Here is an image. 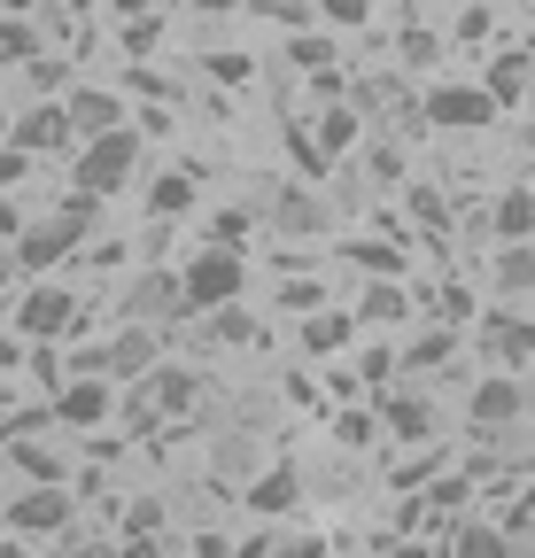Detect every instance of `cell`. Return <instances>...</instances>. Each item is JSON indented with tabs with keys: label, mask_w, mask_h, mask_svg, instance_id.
I'll return each instance as SVG.
<instances>
[{
	"label": "cell",
	"mask_w": 535,
	"mask_h": 558,
	"mask_svg": "<svg viewBox=\"0 0 535 558\" xmlns=\"http://www.w3.org/2000/svg\"><path fill=\"white\" fill-rule=\"evenodd\" d=\"M101 226V202L94 194H62V209L54 218H39V226H24V241H16V264L32 271V279H47L54 264H71L78 256V241Z\"/></svg>",
	"instance_id": "1"
},
{
	"label": "cell",
	"mask_w": 535,
	"mask_h": 558,
	"mask_svg": "<svg viewBox=\"0 0 535 558\" xmlns=\"http://www.w3.org/2000/svg\"><path fill=\"white\" fill-rule=\"evenodd\" d=\"M132 179H141V132H109V140H86L71 156V194H94V202H117Z\"/></svg>",
	"instance_id": "2"
},
{
	"label": "cell",
	"mask_w": 535,
	"mask_h": 558,
	"mask_svg": "<svg viewBox=\"0 0 535 558\" xmlns=\"http://www.w3.org/2000/svg\"><path fill=\"white\" fill-rule=\"evenodd\" d=\"M179 288H186V318H210V311H233L241 288H248V264L233 248H203L186 271H179Z\"/></svg>",
	"instance_id": "3"
},
{
	"label": "cell",
	"mask_w": 535,
	"mask_h": 558,
	"mask_svg": "<svg viewBox=\"0 0 535 558\" xmlns=\"http://www.w3.org/2000/svg\"><path fill=\"white\" fill-rule=\"evenodd\" d=\"M156 365H163V333H156V326H117L78 373H101L109 388H141Z\"/></svg>",
	"instance_id": "4"
},
{
	"label": "cell",
	"mask_w": 535,
	"mask_h": 558,
	"mask_svg": "<svg viewBox=\"0 0 535 558\" xmlns=\"http://www.w3.org/2000/svg\"><path fill=\"white\" fill-rule=\"evenodd\" d=\"M0 520H9L16 543H47V535H71L78 527V497H71V488H16Z\"/></svg>",
	"instance_id": "5"
},
{
	"label": "cell",
	"mask_w": 535,
	"mask_h": 558,
	"mask_svg": "<svg viewBox=\"0 0 535 558\" xmlns=\"http://www.w3.org/2000/svg\"><path fill=\"white\" fill-rule=\"evenodd\" d=\"M71 326H78V295L62 288V279H32L24 303H16V333H24L32 349H54Z\"/></svg>",
	"instance_id": "6"
},
{
	"label": "cell",
	"mask_w": 535,
	"mask_h": 558,
	"mask_svg": "<svg viewBox=\"0 0 535 558\" xmlns=\"http://www.w3.org/2000/svg\"><path fill=\"white\" fill-rule=\"evenodd\" d=\"M489 117H497L489 86H435V94H420V124H435V132H482Z\"/></svg>",
	"instance_id": "7"
},
{
	"label": "cell",
	"mask_w": 535,
	"mask_h": 558,
	"mask_svg": "<svg viewBox=\"0 0 535 558\" xmlns=\"http://www.w3.org/2000/svg\"><path fill=\"white\" fill-rule=\"evenodd\" d=\"M71 109H62V101H32L24 117H16V132H9V148H24V156H62V148H71Z\"/></svg>",
	"instance_id": "8"
},
{
	"label": "cell",
	"mask_w": 535,
	"mask_h": 558,
	"mask_svg": "<svg viewBox=\"0 0 535 558\" xmlns=\"http://www.w3.org/2000/svg\"><path fill=\"white\" fill-rule=\"evenodd\" d=\"M156 311L186 318V288H179V271H141V279L124 288V303H117V318H124V326H148Z\"/></svg>",
	"instance_id": "9"
},
{
	"label": "cell",
	"mask_w": 535,
	"mask_h": 558,
	"mask_svg": "<svg viewBox=\"0 0 535 558\" xmlns=\"http://www.w3.org/2000/svg\"><path fill=\"white\" fill-rule=\"evenodd\" d=\"M109 411H117V388L101 373H71L62 396H54V427H101Z\"/></svg>",
	"instance_id": "10"
},
{
	"label": "cell",
	"mask_w": 535,
	"mask_h": 558,
	"mask_svg": "<svg viewBox=\"0 0 535 558\" xmlns=\"http://www.w3.org/2000/svg\"><path fill=\"white\" fill-rule=\"evenodd\" d=\"M62 109H71V132H78V148H86V140H109V132H124V94H109V86H71V94H62Z\"/></svg>",
	"instance_id": "11"
},
{
	"label": "cell",
	"mask_w": 535,
	"mask_h": 558,
	"mask_svg": "<svg viewBox=\"0 0 535 558\" xmlns=\"http://www.w3.org/2000/svg\"><path fill=\"white\" fill-rule=\"evenodd\" d=\"M124 396H132V418H163V411H186L194 396H203V380L179 373V365H156L141 388H124Z\"/></svg>",
	"instance_id": "12"
},
{
	"label": "cell",
	"mask_w": 535,
	"mask_h": 558,
	"mask_svg": "<svg viewBox=\"0 0 535 558\" xmlns=\"http://www.w3.org/2000/svg\"><path fill=\"white\" fill-rule=\"evenodd\" d=\"M241 505H248L256 520H280V512H295V505H303V465H288V458H280V465H264V473L241 488Z\"/></svg>",
	"instance_id": "13"
},
{
	"label": "cell",
	"mask_w": 535,
	"mask_h": 558,
	"mask_svg": "<svg viewBox=\"0 0 535 558\" xmlns=\"http://www.w3.org/2000/svg\"><path fill=\"white\" fill-rule=\"evenodd\" d=\"M482 349H489L497 365H527V357H535V326L512 318V311H489V318H482Z\"/></svg>",
	"instance_id": "14"
},
{
	"label": "cell",
	"mask_w": 535,
	"mask_h": 558,
	"mask_svg": "<svg viewBox=\"0 0 535 558\" xmlns=\"http://www.w3.org/2000/svg\"><path fill=\"white\" fill-rule=\"evenodd\" d=\"M380 418H388V435H396V442H427V435H435V403L412 396V388L380 396Z\"/></svg>",
	"instance_id": "15"
},
{
	"label": "cell",
	"mask_w": 535,
	"mask_h": 558,
	"mask_svg": "<svg viewBox=\"0 0 535 558\" xmlns=\"http://www.w3.org/2000/svg\"><path fill=\"white\" fill-rule=\"evenodd\" d=\"M520 418V380L512 373H489L482 388H474V427L489 435V427H512Z\"/></svg>",
	"instance_id": "16"
},
{
	"label": "cell",
	"mask_w": 535,
	"mask_h": 558,
	"mask_svg": "<svg viewBox=\"0 0 535 558\" xmlns=\"http://www.w3.org/2000/svg\"><path fill=\"white\" fill-rule=\"evenodd\" d=\"M450 558H512V535L497 520H458L450 527Z\"/></svg>",
	"instance_id": "17"
},
{
	"label": "cell",
	"mask_w": 535,
	"mask_h": 558,
	"mask_svg": "<svg viewBox=\"0 0 535 558\" xmlns=\"http://www.w3.org/2000/svg\"><path fill=\"white\" fill-rule=\"evenodd\" d=\"M186 209H194V171H163V179L148 186V218H156V226H179Z\"/></svg>",
	"instance_id": "18"
},
{
	"label": "cell",
	"mask_w": 535,
	"mask_h": 558,
	"mask_svg": "<svg viewBox=\"0 0 535 558\" xmlns=\"http://www.w3.org/2000/svg\"><path fill=\"white\" fill-rule=\"evenodd\" d=\"M404 318H412V295L396 279H373L365 303H357V326H404Z\"/></svg>",
	"instance_id": "19"
},
{
	"label": "cell",
	"mask_w": 535,
	"mask_h": 558,
	"mask_svg": "<svg viewBox=\"0 0 535 558\" xmlns=\"http://www.w3.org/2000/svg\"><path fill=\"white\" fill-rule=\"evenodd\" d=\"M489 288L497 295H527L535 288V248H497L489 256Z\"/></svg>",
	"instance_id": "20"
},
{
	"label": "cell",
	"mask_w": 535,
	"mask_h": 558,
	"mask_svg": "<svg viewBox=\"0 0 535 558\" xmlns=\"http://www.w3.org/2000/svg\"><path fill=\"white\" fill-rule=\"evenodd\" d=\"M357 333V318H342V311H318V318H303V357H333Z\"/></svg>",
	"instance_id": "21"
},
{
	"label": "cell",
	"mask_w": 535,
	"mask_h": 558,
	"mask_svg": "<svg viewBox=\"0 0 535 558\" xmlns=\"http://www.w3.org/2000/svg\"><path fill=\"white\" fill-rule=\"evenodd\" d=\"M9 465H16L32 488H62V473H71V465H62L54 450H39V442H9Z\"/></svg>",
	"instance_id": "22"
},
{
	"label": "cell",
	"mask_w": 535,
	"mask_h": 558,
	"mask_svg": "<svg viewBox=\"0 0 535 558\" xmlns=\"http://www.w3.org/2000/svg\"><path fill=\"white\" fill-rule=\"evenodd\" d=\"M0 62H39V24L32 16H16V9H0Z\"/></svg>",
	"instance_id": "23"
},
{
	"label": "cell",
	"mask_w": 535,
	"mask_h": 558,
	"mask_svg": "<svg viewBox=\"0 0 535 558\" xmlns=\"http://www.w3.org/2000/svg\"><path fill=\"white\" fill-rule=\"evenodd\" d=\"M163 497H141V505H124V527H117V543H156L163 535Z\"/></svg>",
	"instance_id": "24"
},
{
	"label": "cell",
	"mask_w": 535,
	"mask_h": 558,
	"mask_svg": "<svg viewBox=\"0 0 535 558\" xmlns=\"http://www.w3.org/2000/svg\"><path fill=\"white\" fill-rule=\"evenodd\" d=\"M203 326H210V341H218V349H248V341H256V318H248L241 303H233V311H210Z\"/></svg>",
	"instance_id": "25"
},
{
	"label": "cell",
	"mask_w": 535,
	"mask_h": 558,
	"mask_svg": "<svg viewBox=\"0 0 535 558\" xmlns=\"http://www.w3.org/2000/svg\"><path fill=\"white\" fill-rule=\"evenodd\" d=\"M350 264H357V271L396 279V271H404V248H388V241H350Z\"/></svg>",
	"instance_id": "26"
},
{
	"label": "cell",
	"mask_w": 535,
	"mask_h": 558,
	"mask_svg": "<svg viewBox=\"0 0 535 558\" xmlns=\"http://www.w3.org/2000/svg\"><path fill=\"white\" fill-rule=\"evenodd\" d=\"M117 47H124V54H156V47H163V16H124Z\"/></svg>",
	"instance_id": "27"
},
{
	"label": "cell",
	"mask_w": 535,
	"mask_h": 558,
	"mask_svg": "<svg viewBox=\"0 0 535 558\" xmlns=\"http://www.w3.org/2000/svg\"><path fill=\"white\" fill-rule=\"evenodd\" d=\"M350 140H357V109H326V117H318V148H326V156H342Z\"/></svg>",
	"instance_id": "28"
},
{
	"label": "cell",
	"mask_w": 535,
	"mask_h": 558,
	"mask_svg": "<svg viewBox=\"0 0 535 558\" xmlns=\"http://www.w3.org/2000/svg\"><path fill=\"white\" fill-rule=\"evenodd\" d=\"M435 47H442V32H427L420 16H404V39H396V54H404V62L420 70V62H435Z\"/></svg>",
	"instance_id": "29"
},
{
	"label": "cell",
	"mask_w": 535,
	"mask_h": 558,
	"mask_svg": "<svg viewBox=\"0 0 535 558\" xmlns=\"http://www.w3.org/2000/svg\"><path fill=\"white\" fill-rule=\"evenodd\" d=\"M450 349H458V333H442V326H435L427 341H412V349H404V365H412V373H435V365L450 357Z\"/></svg>",
	"instance_id": "30"
},
{
	"label": "cell",
	"mask_w": 535,
	"mask_h": 558,
	"mask_svg": "<svg viewBox=\"0 0 535 558\" xmlns=\"http://www.w3.org/2000/svg\"><path fill=\"white\" fill-rule=\"evenodd\" d=\"M520 86H527V62H520V54H504V62L489 70V101L504 109V101H520Z\"/></svg>",
	"instance_id": "31"
},
{
	"label": "cell",
	"mask_w": 535,
	"mask_h": 558,
	"mask_svg": "<svg viewBox=\"0 0 535 558\" xmlns=\"http://www.w3.org/2000/svg\"><path fill=\"white\" fill-rule=\"evenodd\" d=\"M288 62H295V70H318V78H326V62H333V39L303 32V39H288Z\"/></svg>",
	"instance_id": "32"
},
{
	"label": "cell",
	"mask_w": 535,
	"mask_h": 558,
	"mask_svg": "<svg viewBox=\"0 0 535 558\" xmlns=\"http://www.w3.org/2000/svg\"><path fill=\"white\" fill-rule=\"evenodd\" d=\"M241 241H248V209H218V218H210V248L241 256Z\"/></svg>",
	"instance_id": "33"
},
{
	"label": "cell",
	"mask_w": 535,
	"mask_h": 558,
	"mask_svg": "<svg viewBox=\"0 0 535 558\" xmlns=\"http://www.w3.org/2000/svg\"><path fill=\"white\" fill-rule=\"evenodd\" d=\"M412 218H420L427 233H442V226H450V202H442L435 186H412Z\"/></svg>",
	"instance_id": "34"
},
{
	"label": "cell",
	"mask_w": 535,
	"mask_h": 558,
	"mask_svg": "<svg viewBox=\"0 0 535 558\" xmlns=\"http://www.w3.org/2000/svg\"><path fill=\"white\" fill-rule=\"evenodd\" d=\"M280 226H288V233H318L326 218H318V202H311V194H288V202H280Z\"/></svg>",
	"instance_id": "35"
},
{
	"label": "cell",
	"mask_w": 535,
	"mask_h": 558,
	"mask_svg": "<svg viewBox=\"0 0 535 558\" xmlns=\"http://www.w3.org/2000/svg\"><path fill=\"white\" fill-rule=\"evenodd\" d=\"M280 303H288V311H303V318H318L326 288H318V279H288V288H280Z\"/></svg>",
	"instance_id": "36"
},
{
	"label": "cell",
	"mask_w": 535,
	"mask_h": 558,
	"mask_svg": "<svg viewBox=\"0 0 535 558\" xmlns=\"http://www.w3.org/2000/svg\"><path fill=\"white\" fill-rule=\"evenodd\" d=\"M32 86H39V101H54L62 86H71V62H47V54H39V62H32Z\"/></svg>",
	"instance_id": "37"
},
{
	"label": "cell",
	"mask_w": 535,
	"mask_h": 558,
	"mask_svg": "<svg viewBox=\"0 0 535 558\" xmlns=\"http://www.w3.org/2000/svg\"><path fill=\"white\" fill-rule=\"evenodd\" d=\"M318 24H373V9H365V0H326Z\"/></svg>",
	"instance_id": "38"
},
{
	"label": "cell",
	"mask_w": 535,
	"mask_h": 558,
	"mask_svg": "<svg viewBox=\"0 0 535 558\" xmlns=\"http://www.w3.org/2000/svg\"><path fill=\"white\" fill-rule=\"evenodd\" d=\"M497 32V9H458V39H489Z\"/></svg>",
	"instance_id": "39"
},
{
	"label": "cell",
	"mask_w": 535,
	"mask_h": 558,
	"mask_svg": "<svg viewBox=\"0 0 535 558\" xmlns=\"http://www.w3.org/2000/svg\"><path fill=\"white\" fill-rule=\"evenodd\" d=\"M16 241H24V209L0 194V248H16Z\"/></svg>",
	"instance_id": "40"
},
{
	"label": "cell",
	"mask_w": 535,
	"mask_h": 558,
	"mask_svg": "<svg viewBox=\"0 0 535 558\" xmlns=\"http://www.w3.org/2000/svg\"><path fill=\"white\" fill-rule=\"evenodd\" d=\"M24 171H32V156H24V148H0V194H9Z\"/></svg>",
	"instance_id": "41"
},
{
	"label": "cell",
	"mask_w": 535,
	"mask_h": 558,
	"mask_svg": "<svg viewBox=\"0 0 535 558\" xmlns=\"http://www.w3.org/2000/svg\"><path fill=\"white\" fill-rule=\"evenodd\" d=\"M210 78H226V86H241V78H248V54H210Z\"/></svg>",
	"instance_id": "42"
},
{
	"label": "cell",
	"mask_w": 535,
	"mask_h": 558,
	"mask_svg": "<svg viewBox=\"0 0 535 558\" xmlns=\"http://www.w3.org/2000/svg\"><path fill=\"white\" fill-rule=\"evenodd\" d=\"M357 373H365V380H373V388H380V380H388V373H396V357H388V349H365V357H357Z\"/></svg>",
	"instance_id": "43"
},
{
	"label": "cell",
	"mask_w": 535,
	"mask_h": 558,
	"mask_svg": "<svg viewBox=\"0 0 535 558\" xmlns=\"http://www.w3.org/2000/svg\"><path fill=\"white\" fill-rule=\"evenodd\" d=\"M194 558H233V543L218 527H203V535H194Z\"/></svg>",
	"instance_id": "44"
},
{
	"label": "cell",
	"mask_w": 535,
	"mask_h": 558,
	"mask_svg": "<svg viewBox=\"0 0 535 558\" xmlns=\"http://www.w3.org/2000/svg\"><path fill=\"white\" fill-rule=\"evenodd\" d=\"M435 311H442V318H465V311H474V295H465V288H442Z\"/></svg>",
	"instance_id": "45"
},
{
	"label": "cell",
	"mask_w": 535,
	"mask_h": 558,
	"mask_svg": "<svg viewBox=\"0 0 535 558\" xmlns=\"http://www.w3.org/2000/svg\"><path fill=\"white\" fill-rule=\"evenodd\" d=\"M16 279H24V264H16V248H0V295H9V288H16Z\"/></svg>",
	"instance_id": "46"
},
{
	"label": "cell",
	"mask_w": 535,
	"mask_h": 558,
	"mask_svg": "<svg viewBox=\"0 0 535 558\" xmlns=\"http://www.w3.org/2000/svg\"><path fill=\"white\" fill-rule=\"evenodd\" d=\"M71 558H124V543H117V535H109V543H78Z\"/></svg>",
	"instance_id": "47"
},
{
	"label": "cell",
	"mask_w": 535,
	"mask_h": 558,
	"mask_svg": "<svg viewBox=\"0 0 535 558\" xmlns=\"http://www.w3.org/2000/svg\"><path fill=\"white\" fill-rule=\"evenodd\" d=\"M24 357H32V349H24V341H0V373H16Z\"/></svg>",
	"instance_id": "48"
},
{
	"label": "cell",
	"mask_w": 535,
	"mask_h": 558,
	"mask_svg": "<svg viewBox=\"0 0 535 558\" xmlns=\"http://www.w3.org/2000/svg\"><path fill=\"white\" fill-rule=\"evenodd\" d=\"M124 558H163V550L156 543H124Z\"/></svg>",
	"instance_id": "49"
},
{
	"label": "cell",
	"mask_w": 535,
	"mask_h": 558,
	"mask_svg": "<svg viewBox=\"0 0 535 558\" xmlns=\"http://www.w3.org/2000/svg\"><path fill=\"white\" fill-rule=\"evenodd\" d=\"M512 558H535V543H527V550H512Z\"/></svg>",
	"instance_id": "50"
},
{
	"label": "cell",
	"mask_w": 535,
	"mask_h": 558,
	"mask_svg": "<svg viewBox=\"0 0 535 558\" xmlns=\"http://www.w3.org/2000/svg\"><path fill=\"white\" fill-rule=\"evenodd\" d=\"M54 558H62V550H54Z\"/></svg>",
	"instance_id": "51"
}]
</instances>
